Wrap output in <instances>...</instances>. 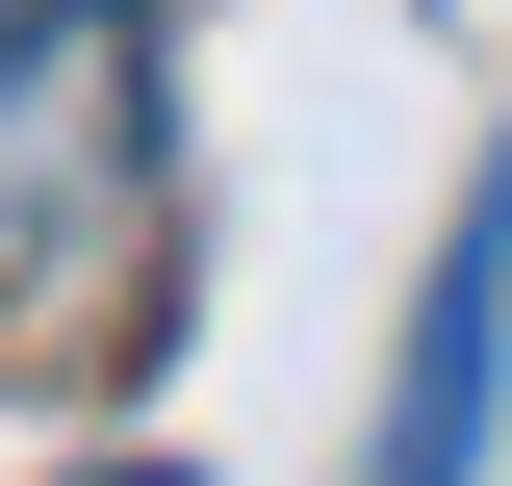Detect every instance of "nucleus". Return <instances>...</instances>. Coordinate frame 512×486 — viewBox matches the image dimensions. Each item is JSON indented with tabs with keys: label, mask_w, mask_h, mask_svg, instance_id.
<instances>
[{
	"label": "nucleus",
	"mask_w": 512,
	"mask_h": 486,
	"mask_svg": "<svg viewBox=\"0 0 512 486\" xmlns=\"http://www.w3.org/2000/svg\"><path fill=\"white\" fill-rule=\"evenodd\" d=\"M154 282V0H0V333H128Z\"/></svg>",
	"instance_id": "f257e3e1"
},
{
	"label": "nucleus",
	"mask_w": 512,
	"mask_h": 486,
	"mask_svg": "<svg viewBox=\"0 0 512 486\" xmlns=\"http://www.w3.org/2000/svg\"><path fill=\"white\" fill-rule=\"evenodd\" d=\"M487 410H512V154L461 180L436 282H410V359H384V435H359V486H487Z\"/></svg>",
	"instance_id": "f03ea898"
},
{
	"label": "nucleus",
	"mask_w": 512,
	"mask_h": 486,
	"mask_svg": "<svg viewBox=\"0 0 512 486\" xmlns=\"http://www.w3.org/2000/svg\"><path fill=\"white\" fill-rule=\"evenodd\" d=\"M77 486H205V461H77Z\"/></svg>",
	"instance_id": "7ed1b4c3"
}]
</instances>
